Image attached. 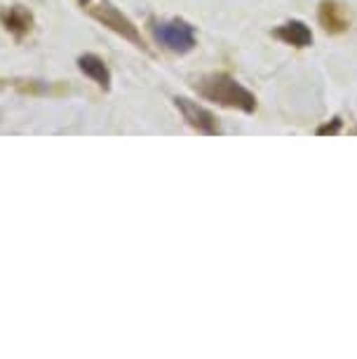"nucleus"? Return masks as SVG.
Segmentation results:
<instances>
[{
  "label": "nucleus",
  "instance_id": "obj_1",
  "mask_svg": "<svg viewBox=\"0 0 357 359\" xmlns=\"http://www.w3.org/2000/svg\"><path fill=\"white\" fill-rule=\"evenodd\" d=\"M195 90H198L205 99L217 101L219 106L238 108L242 113L257 111V97H254L247 87H242L235 78L226 76V73H210V76H202L198 83H195Z\"/></svg>",
  "mask_w": 357,
  "mask_h": 359
},
{
  "label": "nucleus",
  "instance_id": "obj_2",
  "mask_svg": "<svg viewBox=\"0 0 357 359\" xmlns=\"http://www.w3.org/2000/svg\"><path fill=\"white\" fill-rule=\"evenodd\" d=\"M153 36L160 45H165L167 50L186 54L195 47V31L191 24L181 22V19H172V22H160L153 26Z\"/></svg>",
  "mask_w": 357,
  "mask_h": 359
},
{
  "label": "nucleus",
  "instance_id": "obj_3",
  "mask_svg": "<svg viewBox=\"0 0 357 359\" xmlns=\"http://www.w3.org/2000/svg\"><path fill=\"white\" fill-rule=\"evenodd\" d=\"M92 17L99 19V22L104 24V26H109L111 31H116L118 36H123L125 40H130L132 45L144 47V40H141V33H139L137 26H134V22H132L130 17H125L118 8H113L111 3H101L99 8H94Z\"/></svg>",
  "mask_w": 357,
  "mask_h": 359
},
{
  "label": "nucleus",
  "instance_id": "obj_4",
  "mask_svg": "<svg viewBox=\"0 0 357 359\" xmlns=\"http://www.w3.org/2000/svg\"><path fill=\"white\" fill-rule=\"evenodd\" d=\"M174 104L184 115V120L188 125L193 127V130H198L200 134H207V137H214V134L221 132V127L217 123V118H214L212 111H207L205 106H200L198 101H191L186 97H177L174 99Z\"/></svg>",
  "mask_w": 357,
  "mask_h": 359
},
{
  "label": "nucleus",
  "instance_id": "obj_5",
  "mask_svg": "<svg viewBox=\"0 0 357 359\" xmlns=\"http://www.w3.org/2000/svg\"><path fill=\"white\" fill-rule=\"evenodd\" d=\"M78 66H80V71H83L87 78H92L99 87H104V90L111 87V71L104 59L97 57V54H83V57L78 59Z\"/></svg>",
  "mask_w": 357,
  "mask_h": 359
},
{
  "label": "nucleus",
  "instance_id": "obj_6",
  "mask_svg": "<svg viewBox=\"0 0 357 359\" xmlns=\"http://www.w3.org/2000/svg\"><path fill=\"white\" fill-rule=\"evenodd\" d=\"M275 36H278L282 43L294 45V47H308L313 45V31L308 29L303 22H287L275 29Z\"/></svg>",
  "mask_w": 357,
  "mask_h": 359
},
{
  "label": "nucleus",
  "instance_id": "obj_7",
  "mask_svg": "<svg viewBox=\"0 0 357 359\" xmlns=\"http://www.w3.org/2000/svg\"><path fill=\"white\" fill-rule=\"evenodd\" d=\"M320 19L322 24H325V29L329 31H341L343 26V19H339V15H336V5L334 3H322V10H320Z\"/></svg>",
  "mask_w": 357,
  "mask_h": 359
},
{
  "label": "nucleus",
  "instance_id": "obj_8",
  "mask_svg": "<svg viewBox=\"0 0 357 359\" xmlns=\"http://www.w3.org/2000/svg\"><path fill=\"white\" fill-rule=\"evenodd\" d=\"M339 130H341V120L336 118L332 125H322L320 130H318V134H320V137H325V134H336Z\"/></svg>",
  "mask_w": 357,
  "mask_h": 359
},
{
  "label": "nucleus",
  "instance_id": "obj_9",
  "mask_svg": "<svg viewBox=\"0 0 357 359\" xmlns=\"http://www.w3.org/2000/svg\"><path fill=\"white\" fill-rule=\"evenodd\" d=\"M78 3H80V5H87V3H90V0H78Z\"/></svg>",
  "mask_w": 357,
  "mask_h": 359
}]
</instances>
